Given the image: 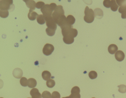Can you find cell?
I'll return each instance as SVG.
<instances>
[{
    "mask_svg": "<svg viewBox=\"0 0 126 98\" xmlns=\"http://www.w3.org/2000/svg\"><path fill=\"white\" fill-rule=\"evenodd\" d=\"M20 84L23 87H26L28 86V80L26 77H22L20 79Z\"/></svg>",
    "mask_w": 126,
    "mask_h": 98,
    "instance_id": "24",
    "label": "cell"
},
{
    "mask_svg": "<svg viewBox=\"0 0 126 98\" xmlns=\"http://www.w3.org/2000/svg\"><path fill=\"white\" fill-rule=\"evenodd\" d=\"M55 84H56V83H55V81L53 80L52 79L49 80L47 81V82H46L47 86L50 88H52L53 87L55 86Z\"/></svg>",
    "mask_w": 126,
    "mask_h": 98,
    "instance_id": "23",
    "label": "cell"
},
{
    "mask_svg": "<svg viewBox=\"0 0 126 98\" xmlns=\"http://www.w3.org/2000/svg\"><path fill=\"white\" fill-rule=\"evenodd\" d=\"M46 31L47 34L48 36H53L55 34V32H56V31L55 30L49 29L48 28L46 29Z\"/></svg>",
    "mask_w": 126,
    "mask_h": 98,
    "instance_id": "27",
    "label": "cell"
},
{
    "mask_svg": "<svg viewBox=\"0 0 126 98\" xmlns=\"http://www.w3.org/2000/svg\"><path fill=\"white\" fill-rule=\"evenodd\" d=\"M38 15L36 12L34 11L33 10L30 9L29 13L28 14V17L30 20H34L37 18Z\"/></svg>",
    "mask_w": 126,
    "mask_h": 98,
    "instance_id": "13",
    "label": "cell"
},
{
    "mask_svg": "<svg viewBox=\"0 0 126 98\" xmlns=\"http://www.w3.org/2000/svg\"><path fill=\"white\" fill-rule=\"evenodd\" d=\"M13 74L14 76L16 79H20L22 78L23 72L22 69L20 68H16L13 71Z\"/></svg>",
    "mask_w": 126,
    "mask_h": 98,
    "instance_id": "9",
    "label": "cell"
},
{
    "mask_svg": "<svg viewBox=\"0 0 126 98\" xmlns=\"http://www.w3.org/2000/svg\"><path fill=\"white\" fill-rule=\"evenodd\" d=\"M115 58L118 62H122L124 60L125 55L124 52L121 50H118L115 54Z\"/></svg>",
    "mask_w": 126,
    "mask_h": 98,
    "instance_id": "8",
    "label": "cell"
},
{
    "mask_svg": "<svg viewBox=\"0 0 126 98\" xmlns=\"http://www.w3.org/2000/svg\"><path fill=\"white\" fill-rule=\"evenodd\" d=\"M94 98V97H93V98Z\"/></svg>",
    "mask_w": 126,
    "mask_h": 98,
    "instance_id": "35",
    "label": "cell"
},
{
    "mask_svg": "<svg viewBox=\"0 0 126 98\" xmlns=\"http://www.w3.org/2000/svg\"><path fill=\"white\" fill-rule=\"evenodd\" d=\"M37 82L35 79L30 78L28 80V86L30 88H33L37 85Z\"/></svg>",
    "mask_w": 126,
    "mask_h": 98,
    "instance_id": "15",
    "label": "cell"
},
{
    "mask_svg": "<svg viewBox=\"0 0 126 98\" xmlns=\"http://www.w3.org/2000/svg\"><path fill=\"white\" fill-rule=\"evenodd\" d=\"M46 25L48 28L53 29L56 31L57 28V25L54 20L52 16H51L46 17H44Z\"/></svg>",
    "mask_w": 126,
    "mask_h": 98,
    "instance_id": "5",
    "label": "cell"
},
{
    "mask_svg": "<svg viewBox=\"0 0 126 98\" xmlns=\"http://www.w3.org/2000/svg\"><path fill=\"white\" fill-rule=\"evenodd\" d=\"M24 2H25L26 6L28 8L32 10H35V8H36V2L34 0H23Z\"/></svg>",
    "mask_w": 126,
    "mask_h": 98,
    "instance_id": "11",
    "label": "cell"
},
{
    "mask_svg": "<svg viewBox=\"0 0 126 98\" xmlns=\"http://www.w3.org/2000/svg\"><path fill=\"white\" fill-rule=\"evenodd\" d=\"M37 21L39 24L40 25H43L46 22L45 18L43 16V15H38L37 18Z\"/></svg>",
    "mask_w": 126,
    "mask_h": 98,
    "instance_id": "20",
    "label": "cell"
},
{
    "mask_svg": "<svg viewBox=\"0 0 126 98\" xmlns=\"http://www.w3.org/2000/svg\"><path fill=\"white\" fill-rule=\"evenodd\" d=\"M2 98V97H1V98Z\"/></svg>",
    "mask_w": 126,
    "mask_h": 98,
    "instance_id": "34",
    "label": "cell"
},
{
    "mask_svg": "<svg viewBox=\"0 0 126 98\" xmlns=\"http://www.w3.org/2000/svg\"><path fill=\"white\" fill-rule=\"evenodd\" d=\"M63 42L65 44L69 45L72 44L74 42V38L70 36L64 37L63 38Z\"/></svg>",
    "mask_w": 126,
    "mask_h": 98,
    "instance_id": "17",
    "label": "cell"
},
{
    "mask_svg": "<svg viewBox=\"0 0 126 98\" xmlns=\"http://www.w3.org/2000/svg\"><path fill=\"white\" fill-rule=\"evenodd\" d=\"M84 14L85 15L84 17V21L88 23L93 22L95 18L94 11L93 9L89 8L88 6H86L85 9Z\"/></svg>",
    "mask_w": 126,
    "mask_h": 98,
    "instance_id": "3",
    "label": "cell"
},
{
    "mask_svg": "<svg viewBox=\"0 0 126 98\" xmlns=\"http://www.w3.org/2000/svg\"><path fill=\"white\" fill-rule=\"evenodd\" d=\"M52 98H60V94L57 91H54L52 94Z\"/></svg>",
    "mask_w": 126,
    "mask_h": 98,
    "instance_id": "32",
    "label": "cell"
},
{
    "mask_svg": "<svg viewBox=\"0 0 126 98\" xmlns=\"http://www.w3.org/2000/svg\"><path fill=\"white\" fill-rule=\"evenodd\" d=\"M54 12L57 14L64 15V12L63 7L61 5L58 6L56 9L54 11Z\"/></svg>",
    "mask_w": 126,
    "mask_h": 98,
    "instance_id": "21",
    "label": "cell"
},
{
    "mask_svg": "<svg viewBox=\"0 0 126 98\" xmlns=\"http://www.w3.org/2000/svg\"><path fill=\"white\" fill-rule=\"evenodd\" d=\"M30 94L32 98H42L41 94L37 88H33L30 92Z\"/></svg>",
    "mask_w": 126,
    "mask_h": 98,
    "instance_id": "10",
    "label": "cell"
},
{
    "mask_svg": "<svg viewBox=\"0 0 126 98\" xmlns=\"http://www.w3.org/2000/svg\"><path fill=\"white\" fill-rule=\"evenodd\" d=\"M118 87H119L118 91L120 93H124L126 92V86L125 85H118Z\"/></svg>",
    "mask_w": 126,
    "mask_h": 98,
    "instance_id": "28",
    "label": "cell"
},
{
    "mask_svg": "<svg viewBox=\"0 0 126 98\" xmlns=\"http://www.w3.org/2000/svg\"><path fill=\"white\" fill-rule=\"evenodd\" d=\"M42 77L44 80L48 81L51 78V74L49 71H44L42 73Z\"/></svg>",
    "mask_w": 126,
    "mask_h": 98,
    "instance_id": "16",
    "label": "cell"
},
{
    "mask_svg": "<svg viewBox=\"0 0 126 98\" xmlns=\"http://www.w3.org/2000/svg\"><path fill=\"white\" fill-rule=\"evenodd\" d=\"M95 17L98 19H101L103 17V11L100 8H96L94 10Z\"/></svg>",
    "mask_w": 126,
    "mask_h": 98,
    "instance_id": "12",
    "label": "cell"
},
{
    "mask_svg": "<svg viewBox=\"0 0 126 98\" xmlns=\"http://www.w3.org/2000/svg\"><path fill=\"white\" fill-rule=\"evenodd\" d=\"M13 1L12 0H0V10L2 11H8L9 10L13 4Z\"/></svg>",
    "mask_w": 126,
    "mask_h": 98,
    "instance_id": "4",
    "label": "cell"
},
{
    "mask_svg": "<svg viewBox=\"0 0 126 98\" xmlns=\"http://www.w3.org/2000/svg\"><path fill=\"white\" fill-rule=\"evenodd\" d=\"M111 1V6H110V9L113 12H116L118 10L119 6L116 3V1L115 0H112Z\"/></svg>",
    "mask_w": 126,
    "mask_h": 98,
    "instance_id": "19",
    "label": "cell"
},
{
    "mask_svg": "<svg viewBox=\"0 0 126 98\" xmlns=\"http://www.w3.org/2000/svg\"><path fill=\"white\" fill-rule=\"evenodd\" d=\"M45 5V3L42 1H40V2H37L36 3V7L37 8L40 9L42 8Z\"/></svg>",
    "mask_w": 126,
    "mask_h": 98,
    "instance_id": "31",
    "label": "cell"
},
{
    "mask_svg": "<svg viewBox=\"0 0 126 98\" xmlns=\"http://www.w3.org/2000/svg\"><path fill=\"white\" fill-rule=\"evenodd\" d=\"M81 96L79 93H72L69 96L62 98H80Z\"/></svg>",
    "mask_w": 126,
    "mask_h": 98,
    "instance_id": "29",
    "label": "cell"
},
{
    "mask_svg": "<svg viewBox=\"0 0 126 98\" xmlns=\"http://www.w3.org/2000/svg\"><path fill=\"white\" fill-rule=\"evenodd\" d=\"M41 12L42 13L44 17L51 16L53 10L51 8L49 4H46L41 9Z\"/></svg>",
    "mask_w": 126,
    "mask_h": 98,
    "instance_id": "6",
    "label": "cell"
},
{
    "mask_svg": "<svg viewBox=\"0 0 126 98\" xmlns=\"http://www.w3.org/2000/svg\"><path fill=\"white\" fill-rule=\"evenodd\" d=\"M9 15L8 11L0 10V16L2 18H7Z\"/></svg>",
    "mask_w": 126,
    "mask_h": 98,
    "instance_id": "22",
    "label": "cell"
},
{
    "mask_svg": "<svg viewBox=\"0 0 126 98\" xmlns=\"http://www.w3.org/2000/svg\"><path fill=\"white\" fill-rule=\"evenodd\" d=\"M54 50V48L53 45L50 44H46L43 49V53L46 56H49L52 54Z\"/></svg>",
    "mask_w": 126,
    "mask_h": 98,
    "instance_id": "7",
    "label": "cell"
},
{
    "mask_svg": "<svg viewBox=\"0 0 126 98\" xmlns=\"http://www.w3.org/2000/svg\"></svg>",
    "mask_w": 126,
    "mask_h": 98,
    "instance_id": "36",
    "label": "cell"
},
{
    "mask_svg": "<svg viewBox=\"0 0 126 98\" xmlns=\"http://www.w3.org/2000/svg\"><path fill=\"white\" fill-rule=\"evenodd\" d=\"M121 17L122 19H126V10L123 11L121 13Z\"/></svg>",
    "mask_w": 126,
    "mask_h": 98,
    "instance_id": "33",
    "label": "cell"
},
{
    "mask_svg": "<svg viewBox=\"0 0 126 98\" xmlns=\"http://www.w3.org/2000/svg\"><path fill=\"white\" fill-rule=\"evenodd\" d=\"M111 3V1L110 0H104V2H103V5L104 6L108 8H110Z\"/></svg>",
    "mask_w": 126,
    "mask_h": 98,
    "instance_id": "30",
    "label": "cell"
},
{
    "mask_svg": "<svg viewBox=\"0 0 126 98\" xmlns=\"http://www.w3.org/2000/svg\"><path fill=\"white\" fill-rule=\"evenodd\" d=\"M76 19L73 16L71 15H69L67 16V22L68 24L72 25L75 23Z\"/></svg>",
    "mask_w": 126,
    "mask_h": 98,
    "instance_id": "18",
    "label": "cell"
},
{
    "mask_svg": "<svg viewBox=\"0 0 126 98\" xmlns=\"http://www.w3.org/2000/svg\"><path fill=\"white\" fill-rule=\"evenodd\" d=\"M52 16L56 23L60 27L67 23V17L64 15L54 12L52 14Z\"/></svg>",
    "mask_w": 126,
    "mask_h": 98,
    "instance_id": "2",
    "label": "cell"
},
{
    "mask_svg": "<svg viewBox=\"0 0 126 98\" xmlns=\"http://www.w3.org/2000/svg\"><path fill=\"white\" fill-rule=\"evenodd\" d=\"M42 97L43 98H52V94L49 91H45L42 94Z\"/></svg>",
    "mask_w": 126,
    "mask_h": 98,
    "instance_id": "25",
    "label": "cell"
},
{
    "mask_svg": "<svg viewBox=\"0 0 126 98\" xmlns=\"http://www.w3.org/2000/svg\"><path fill=\"white\" fill-rule=\"evenodd\" d=\"M88 76L91 79H94L97 77V73L95 71H91L89 72Z\"/></svg>",
    "mask_w": 126,
    "mask_h": 98,
    "instance_id": "26",
    "label": "cell"
},
{
    "mask_svg": "<svg viewBox=\"0 0 126 98\" xmlns=\"http://www.w3.org/2000/svg\"><path fill=\"white\" fill-rule=\"evenodd\" d=\"M62 33L63 37L70 36L75 38L78 34V31L73 28L72 26H67L62 28Z\"/></svg>",
    "mask_w": 126,
    "mask_h": 98,
    "instance_id": "1",
    "label": "cell"
},
{
    "mask_svg": "<svg viewBox=\"0 0 126 98\" xmlns=\"http://www.w3.org/2000/svg\"><path fill=\"white\" fill-rule=\"evenodd\" d=\"M118 50V48L115 44H111L108 48V51L110 54H113L115 53Z\"/></svg>",
    "mask_w": 126,
    "mask_h": 98,
    "instance_id": "14",
    "label": "cell"
}]
</instances>
